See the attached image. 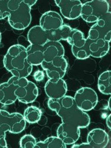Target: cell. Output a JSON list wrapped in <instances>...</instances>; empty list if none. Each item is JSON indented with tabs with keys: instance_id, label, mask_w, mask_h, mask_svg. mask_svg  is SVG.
Returning <instances> with one entry per match:
<instances>
[{
	"instance_id": "obj_1",
	"label": "cell",
	"mask_w": 111,
	"mask_h": 148,
	"mask_svg": "<svg viewBox=\"0 0 111 148\" xmlns=\"http://www.w3.org/2000/svg\"><path fill=\"white\" fill-rule=\"evenodd\" d=\"M48 104L62 121V124L57 130V136L66 145L74 144L80 138V129L90 125V116L80 110L77 106L74 98L69 95H65L59 100L49 98Z\"/></svg>"
},
{
	"instance_id": "obj_2",
	"label": "cell",
	"mask_w": 111,
	"mask_h": 148,
	"mask_svg": "<svg viewBox=\"0 0 111 148\" xmlns=\"http://www.w3.org/2000/svg\"><path fill=\"white\" fill-rule=\"evenodd\" d=\"M4 65L13 76L19 78H27L33 69L27 59L26 47L20 45H12L8 49L4 58Z\"/></svg>"
},
{
	"instance_id": "obj_3",
	"label": "cell",
	"mask_w": 111,
	"mask_h": 148,
	"mask_svg": "<svg viewBox=\"0 0 111 148\" xmlns=\"http://www.w3.org/2000/svg\"><path fill=\"white\" fill-rule=\"evenodd\" d=\"M31 7L24 0H8V20L12 28L16 30H24L31 24Z\"/></svg>"
},
{
	"instance_id": "obj_4",
	"label": "cell",
	"mask_w": 111,
	"mask_h": 148,
	"mask_svg": "<svg viewBox=\"0 0 111 148\" xmlns=\"http://www.w3.org/2000/svg\"><path fill=\"white\" fill-rule=\"evenodd\" d=\"M26 122L24 116L19 113H9L0 110V129L5 132L19 134L25 130Z\"/></svg>"
},
{
	"instance_id": "obj_5",
	"label": "cell",
	"mask_w": 111,
	"mask_h": 148,
	"mask_svg": "<svg viewBox=\"0 0 111 148\" xmlns=\"http://www.w3.org/2000/svg\"><path fill=\"white\" fill-rule=\"evenodd\" d=\"M109 10V3L105 0H93L82 4L80 16L88 23H94Z\"/></svg>"
},
{
	"instance_id": "obj_6",
	"label": "cell",
	"mask_w": 111,
	"mask_h": 148,
	"mask_svg": "<svg viewBox=\"0 0 111 148\" xmlns=\"http://www.w3.org/2000/svg\"><path fill=\"white\" fill-rule=\"evenodd\" d=\"M87 38L91 40L99 39L108 42L111 40V13L108 12L102 15L91 27Z\"/></svg>"
},
{
	"instance_id": "obj_7",
	"label": "cell",
	"mask_w": 111,
	"mask_h": 148,
	"mask_svg": "<svg viewBox=\"0 0 111 148\" xmlns=\"http://www.w3.org/2000/svg\"><path fill=\"white\" fill-rule=\"evenodd\" d=\"M15 95L19 101L24 104H29L36 99L38 89L35 83L29 81L27 78L18 77Z\"/></svg>"
},
{
	"instance_id": "obj_8",
	"label": "cell",
	"mask_w": 111,
	"mask_h": 148,
	"mask_svg": "<svg viewBox=\"0 0 111 148\" xmlns=\"http://www.w3.org/2000/svg\"><path fill=\"white\" fill-rule=\"evenodd\" d=\"M74 100L77 106L84 112L94 109L98 101L96 92L89 87H82L79 89L74 95Z\"/></svg>"
},
{
	"instance_id": "obj_9",
	"label": "cell",
	"mask_w": 111,
	"mask_h": 148,
	"mask_svg": "<svg viewBox=\"0 0 111 148\" xmlns=\"http://www.w3.org/2000/svg\"><path fill=\"white\" fill-rule=\"evenodd\" d=\"M41 66L49 79H61L65 75L68 64L64 57H59L50 62L43 61Z\"/></svg>"
},
{
	"instance_id": "obj_10",
	"label": "cell",
	"mask_w": 111,
	"mask_h": 148,
	"mask_svg": "<svg viewBox=\"0 0 111 148\" xmlns=\"http://www.w3.org/2000/svg\"><path fill=\"white\" fill-rule=\"evenodd\" d=\"M55 3L65 18L72 20L80 16L82 3L79 0H60Z\"/></svg>"
},
{
	"instance_id": "obj_11",
	"label": "cell",
	"mask_w": 111,
	"mask_h": 148,
	"mask_svg": "<svg viewBox=\"0 0 111 148\" xmlns=\"http://www.w3.org/2000/svg\"><path fill=\"white\" fill-rule=\"evenodd\" d=\"M18 77H11L7 82L0 84V103L8 106L14 103L17 97L15 95Z\"/></svg>"
},
{
	"instance_id": "obj_12",
	"label": "cell",
	"mask_w": 111,
	"mask_h": 148,
	"mask_svg": "<svg viewBox=\"0 0 111 148\" xmlns=\"http://www.w3.org/2000/svg\"><path fill=\"white\" fill-rule=\"evenodd\" d=\"M44 90L50 99L59 100L65 95L67 86L62 79H49L44 86Z\"/></svg>"
},
{
	"instance_id": "obj_13",
	"label": "cell",
	"mask_w": 111,
	"mask_h": 148,
	"mask_svg": "<svg viewBox=\"0 0 111 148\" xmlns=\"http://www.w3.org/2000/svg\"><path fill=\"white\" fill-rule=\"evenodd\" d=\"M63 25L61 15L55 11H48L44 13L40 19V27L48 32L56 30Z\"/></svg>"
},
{
	"instance_id": "obj_14",
	"label": "cell",
	"mask_w": 111,
	"mask_h": 148,
	"mask_svg": "<svg viewBox=\"0 0 111 148\" xmlns=\"http://www.w3.org/2000/svg\"><path fill=\"white\" fill-rule=\"evenodd\" d=\"M43 47L44 62H50L56 58L64 56V49L60 42L48 41Z\"/></svg>"
},
{
	"instance_id": "obj_15",
	"label": "cell",
	"mask_w": 111,
	"mask_h": 148,
	"mask_svg": "<svg viewBox=\"0 0 111 148\" xmlns=\"http://www.w3.org/2000/svg\"><path fill=\"white\" fill-rule=\"evenodd\" d=\"M87 143L91 148H104L109 143V136L102 129H94L88 133Z\"/></svg>"
},
{
	"instance_id": "obj_16",
	"label": "cell",
	"mask_w": 111,
	"mask_h": 148,
	"mask_svg": "<svg viewBox=\"0 0 111 148\" xmlns=\"http://www.w3.org/2000/svg\"><path fill=\"white\" fill-rule=\"evenodd\" d=\"M86 39L88 42L90 56L100 58L105 56L108 53L110 49L109 42L102 39L95 40H91L88 38Z\"/></svg>"
},
{
	"instance_id": "obj_17",
	"label": "cell",
	"mask_w": 111,
	"mask_h": 148,
	"mask_svg": "<svg viewBox=\"0 0 111 148\" xmlns=\"http://www.w3.org/2000/svg\"><path fill=\"white\" fill-rule=\"evenodd\" d=\"M28 40L31 45L43 46L48 42L47 32L39 25L33 27L28 31Z\"/></svg>"
},
{
	"instance_id": "obj_18",
	"label": "cell",
	"mask_w": 111,
	"mask_h": 148,
	"mask_svg": "<svg viewBox=\"0 0 111 148\" xmlns=\"http://www.w3.org/2000/svg\"><path fill=\"white\" fill-rule=\"evenodd\" d=\"M27 59L33 66L41 65L44 61L43 47L42 46L30 45L27 48Z\"/></svg>"
},
{
	"instance_id": "obj_19",
	"label": "cell",
	"mask_w": 111,
	"mask_h": 148,
	"mask_svg": "<svg viewBox=\"0 0 111 148\" xmlns=\"http://www.w3.org/2000/svg\"><path fill=\"white\" fill-rule=\"evenodd\" d=\"M72 28L67 25H63L57 29L47 32L48 41L60 42V40H67Z\"/></svg>"
},
{
	"instance_id": "obj_20",
	"label": "cell",
	"mask_w": 111,
	"mask_h": 148,
	"mask_svg": "<svg viewBox=\"0 0 111 148\" xmlns=\"http://www.w3.org/2000/svg\"><path fill=\"white\" fill-rule=\"evenodd\" d=\"M98 88L99 91L105 95L111 94V71L107 70L99 76L98 80Z\"/></svg>"
},
{
	"instance_id": "obj_21",
	"label": "cell",
	"mask_w": 111,
	"mask_h": 148,
	"mask_svg": "<svg viewBox=\"0 0 111 148\" xmlns=\"http://www.w3.org/2000/svg\"><path fill=\"white\" fill-rule=\"evenodd\" d=\"M66 144L58 136H51L36 142L35 148H66Z\"/></svg>"
},
{
	"instance_id": "obj_22",
	"label": "cell",
	"mask_w": 111,
	"mask_h": 148,
	"mask_svg": "<svg viewBox=\"0 0 111 148\" xmlns=\"http://www.w3.org/2000/svg\"><path fill=\"white\" fill-rule=\"evenodd\" d=\"M67 41L72 47L79 48L85 45L86 39L84 38V35L81 31L78 29H72Z\"/></svg>"
},
{
	"instance_id": "obj_23",
	"label": "cell",
	"mask_w": 111,
	"mask_h": 148,
	"mask_svg": "<svg viewBox=\"0 0 111 148\" xmlns=\"http://www.w3.org/2000/svg\"><path fill=\"white\" fill-rule=\"evenodd\" d=\"M23 116L26 122L29 124H35L40 120L42 112L37 107L30 106L25 110Z\"/></svg>"
},
{
	"instance_id": "obj_24",
	"label": "cell",
	"mask_w": 111,
	"mask_h": 148,
	"mask_svg": "<svg viewBox=\"0 0 111 148\" xmlns=\"http://www.w3.org/2000/svg\"><path fill=\"white\" fill-rule=\"evenodd\" d=\"M72 51L73 55L78 59L84 60L90 57V52H89V48L88 42L86 39V42L85 45L81 47H72Z\"/></svg>"
},
{
	"instance_id": "obj_25",
	"label": "cell",
	"mask_w": 111,
	"mask_h": 148,
	"mask_svg": "<svg viewBox=\"0 0 111 148\" xmlns=\"http://www.w3.org/2000/svg\"><path fill=\"white\" fill-rule=\"evenodd\" d=\"M36 142L34 136L31 135H25L20 138L19 145L22 148H34Z\"/></svg>"
},
{
	"instance_id": "obj_26",
	"label": "cell",
	"mask_w": 111,
	"mask_h": 148,
	"mask_svg": "<svg viewBox=\"0 0 111 148\" xmlns=\"http://www.w3.org/2000/svg\"><path fill=\"white\" fill-rule=\"evenodd\" d=\"M8 0H0V20L8 17Z\"/></svg>"
},
{
	"instance_id": "obj_27",
	"label": "cell",
	"mask_w": 111,
	"mask_h": 148,
	"mask_svg": "<svg viewBox=\"0 0 111 148\" xmlns=\"http://www.w3.org/2000/svg\"><path fill=\"white\" fill-rule=\"evenodd\" d=\"M5 133L0 129V148L8 147L7 143L5 139Z\"/></svg>"
},
{
	"instance_id": "obj_28",
	"label": "cell",
	"mask_w": 111,
	"mask_h": 148,
	"mask_svg": "<svg viewBox=\"0 0 111 148\" xmlns=\"http://www.w3.org/2000/svg\"><path fill=\"white\" fill-rule=\"evenodd\" d=\"M33 77L36 82H42L44 78V74L43 71L41 70H37L35 72Z\"/></svg>"
},
{
	"instance_id": "obj_29",
	"label": "cell",
	"mask_w": 111,
	"mask_h": 148,
	"mask_svg": "<svg viewBox=\"0 0 111 148\" xmlns=\"http://www.w3.org/2000/svg\"><path fill=\"white\" fill-rule=\"evenodd\" d=\"M72 147L75 148H91L90 145H89L88 143H82L81 144H76L74 145Z\"/></svg>"
},
{
	"instance_id": "obj_30",
	"label": "cell",
	"mask_w": 111,
	"mask_h": 148,
	"mask_svg": "<svg viewBox=\"0 0 111 148\" xmlns=\"http://www.w3.org/2000/svg\"><path fill=\"white\" fill-rule=\"evenodd\" d=\"M24 1L30 7H32L37 3V1H34V0H24Z\"/></svg>"
},
{
	"instance_id": "obj_31",
	"label": "cell",
	"mask_w": 111,
	"mask_h": 148,
	"mask_svg": "<svg viewBox=\"0 0 111 148\" xmlns=\"http://www.w3.org/2000/svg\"><path fill=\"white\" fill-rule=\"evenodd\" d=\"M106 122L107 127L109 128V130H110L111 129V115L110 114H109L107 117Z\"/></svg>"
},
{
	"instance_id": "obj_32",
	"label": "cell",
	"mask_w": 111,
	"mask_h": 148,
	"mask_svg": "<svg viewBox=\"0 0 111 148\" xmlns=\"http://www.w3.org/2000/svg\"><path fill=\"white\" fill-rule=\"evenodd\" d=\"M108 107H109V110H110V98H109V101H108Z\"/></svg>"
},
{
	"instance_id": "obj_33",
	"label": "cell",
	"mask_w": 111,
	"mask_h": 148,
	"mask_svg": "<svg viewBox=\"0 0 111 148\" xmlns=\"http://www.w3.org/2000/svg\"><path fill=\"white\" fill-rule=\"evenodd\" d=\"M1 32H0V43H1Z\"/></svg>"
}]
</instances>
